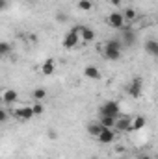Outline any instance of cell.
<instances>
[{
	"instance_id": "6da1fadb",
	"label": "cell",
	"mask_w": 158,
	"mask_h": 159,
	"mask_svg": "<svg viewBox=\"0 0 158 159\" xmlns=\"http://www.w3.org/2000/svg\"><path fill=\"white\" fill-rule=\"evenodd\" d=\"M121 48H123V46H121V41L119 39H110L106 44H104L102 54H104L106 59H110V61H117V59H121V54H123Z\"/></svg>"
},
{
	"instance_id": "7a4b0ae2",
	"label": "cell",
	"mask_w": 158,
	"mask_h": 159,
	"mask_svg": "<svg viewBox=\"0 0 158 159\" xmlns=\"http://www.w3.org/2000/svg\"><path fill=\"white\" fill-rule=\"evenodd\" d=\"M80 43V37H78V30H77V26L75 28H71L65 35H63V41H62V46L65 48V50H73V48H77Z\"/></svg>"
},
{
	"instance_id": "3957f363",
	"label": "cell",
	"mask_w": 158,
	"mask_h": 159,
	"mask_svg": "<svg viewBox=\"0 0 158 159\" xmlns=\"http://www.w3.org/2000/svg\"><path fill=\"white\" fill-rule=\"evenodd\" d=\"M99 115L101 117H119V104L114 102V100H108L106 104H102L99 107Z\"/></svg>"
},
{
	"instance_id": "277c9868",
	"label": "cell",
	"mask_w": 158,
	"mask_h": 159,
	"mask_svg": "<svg viewBox=\"0 0 158 159\" xmlns=\"http://www.w3.org/2000/svg\"><path fill=\"white\" fill-rule=\"evenodd\" d=\"M126 93L132 96V98H140L141 96V93H143V81L141 78H132V81L128 83V87H126Z\"/></svg>"
},
{
	"instance_id": "5b68a950",
	"label": "cell",
	"mask_w": 158,
	"mask_h": 159,
	"mask_svg": "<svg viewBox=\"0 0 158 159\" xmlns=\"http://www.w3.org/2000/svg\"><path fill=\"white\" fill-rule=\"evenodd\" d=\"M116 137H117V133H116L114 128H102V129L99 131V135H97V141H99L101 144H110V143L116 141Z\"/></svg>"
},
{
	"instance_id": "8992f818",
	"label": "cell",
	"mask_w": 158,
	"mask_h": 159,
	"mask_svg": "<svg viewBox=\"0 0 158 159\" xmlns=\"http://www.w3.org/2000/svg\"><path fill=\"white\" fill-rule=\"evenodd\" d=\"M11 115L17 120H22V122H28L30 119H34V113H32L30 106H21L17 109H11Z\"/></svg>"
},
{
	"instance_id": "52a82bcc",
	"label": "cell",
	"mask_w": 158,
	"mask_h": 159,
	"mask_svg": "<svg viewBox=\"0 0 158 159\" xmlns=\"http://www.w3.org/2000/svg\"><path fill=\"white\" fill-rule=\"evenodd\" d=\"M106 22H108V26L114 28V30H121V28H125V20H123V15H121L119 11L110 13V15L106 17Z\"/></svg>"
},
{
	"instance_id": "ba28073f",
	"label": "cell",
	"mask_w": 158,
	"mask_h": 159,
	"mask_svg": "<svg viewBox=\"0 0 158 159\" xmlns=\"http://www.w3.org/2000/svg\"><path fill=\"white\" fill-rule=\"evenodd\" d=\"M114 129H116V131H132V119H130V117L119 115L117 119H116Z\"/></svg>"
},
{
	"instance_id": "9c48e42d",
	"label": "cell",
	"mask_w": 158,
	"mask_h": 159,
	"mask_svg": "<svg viewBox=\"0 0 158 159\" xmlns=\"http://www.w3.org/2000/svg\"><path fill=\"white\" fill-rule=\"evenodd\" d=\"M77 30H78L80 41H84V43H91V41H95V32H93L89 26L82 24V26H77Z\"/></svg>"
},
{
	"instance_id": "30bf717a",
	"label": "cell",
	"mask_w": 158,
	"mask_h": 159,
	"mask_svg": "<svg viewBox=\"0 0 158 159\" xmlns=\"http://www.w3.org/2000/svg\"><path fill=\"white\" fill-rule=\"evenodd\" d=\"M0 98H2V102H4V104H7V106H13V104L19 100V93H17L15 89H4Z\"/></svg>"
},
{
	"instance_id": "8fae6325",
	"label": "cell",
	"mask_w": 158,
	"mask_h": 159,
	"mask_svg": "<svg viewBox=\"0 0 158 159\" xmlns=\"http://www.w3.org/2000/svg\"><path fill=\"white\" fill-rule=\"evenodd\" d=\"M54 70H56V59L54 57H47L43 61V65H41V74L43 76H52Z\"/></svg>"
},
{
	"instance_id": "7c38bea8",
	"label": "cell",
	"mask_w": 158,
	"mask_h": 159,
	"mask_svg": "<svg viewBox=\"0 0 158 159\" xmlns=\"http://www.w3.org/2000/svg\"><path fill=\"white\" fill-rule=\"evenodd\" d=\"M84 76H86L87 80H93V81H97V80L102 78L101 70H99L95 65H87V67H84Z\"/></svg>"
},
{
	"instance_id": "4fadbf2b",
	"label": "cell",
	"mask_w": 158,
	"mask_h": 159,
	"mask_svg": "<svg viewBox=\"0 0 158 159\" xmlns=\"http://www.w3.org/2000/svg\"><path fill=\"white\" fill-rule=\"evenodd\" d=\"M123 20H125V24H130V22H134L136 19H138V11L134 9V7H126L123 13Z\"/></svg>"
},
{
	"instance_id": "5bb4252c",
	"label": "cell",
	"mask_w": 158,
	"mask_h": 159,
	"mask_svg": "<svg viewBox=\"0 0 158 159\" xmlns=\"http://www.w3.org/2000/svg\"><path fill=\"white\" fill-rule=\"evenodd\" d=\"M145 52H147L149 56L156 57V56H158V41H155V39L147 41V43H145Z\"/></svg>"
},
{
	"instance_id": "9a60e30c",
	"label": "cell",
	"mask_w": 158,
	"mask_h": 159,
	"mask_svg": "<svg viewBox=\"0 0 158 159\" xmlns=\"http://www.w3.org/2000/svg\"><path fill=\"white\" fill-rule=\"evenodd\" d=\"M123 30V43L125 44H134V41H136V34L132 32V30H126V28H121Z\"/></svg>"
},
{
	"instance_id": "2e32d148",
	"label": "cell",
	"mask_w": 158,
	"mask_h": 159,
	"mask_svg": "<svg viewBox=\"0 0 158 159\" xmlns=\"http://www.w3.org/2000/svg\"><path fill=\"white\" fill-rule=\"evenodd\" d=\"M145 124H147V120L145 117H136V119H132V131H138V129H143L145 128Z\"/></svg>"
},
{
	"instance_id": "e0dca14e",
	"label": "cell",
	"mask_w": 158,
	"mask_h": 159,
	"mask_svg": "<svg viewBox=\"0 0 158 159\" xmlns=\"http://www.w3.org/2000/svg\"><path fill=\"white\" fill-rule=\"evenodd\" d=\"M101 129H102V126L99 124V120H97V122H89V124H87V133H89L91 137H97Z\"/></svg>"
},
{
	"instance_id": "ac0fdd59",
	"label": "cell",
	"mask_w": 158,
	"mask_h": 159,
	"mask_svg": "<svg viewBox=\"0 0 158 159\" xmlns=\"http://www.w3.org/2000/svg\"><path fill=\"white\" fill-rule=\"evenodd\" d=\"M116 119H117V117H101V119H99V124H101L102 128H114Z\"/></svg>"
},
{
	"instance_id": "d6986e66",
	"label": "cell",
	"mask_w": 158,
	"mask_h": 159,
	"mask_svg": "<svg viewBox=\"0 0 158 159\" xmlns=\"http://www.w3.org/2000/svg\"><path fill=\"white\" fill-rule=\"evenodd\" d=\"M32 96H34V100H36V102H41V100L47 96V91H45L43 87H37V89H34V91H32Z\"/></svg>"
},
{
	"instance_id": "ffe728a7",
	"label": "cell",
	"mask_w": 158,
	"mask_h": 159,
	"mask_svg": "<svg viewBox=\"0 0 158 159\" xmlns=\"http://www.w3.org/2000/svg\"><path fill=\"white\" fill-rule=\"evenodd\" d=\"M78 9H82V11H91L93 9V2L91 0H78Z\"/></svg>"
},
{
	"instance_id": "44dd1931",
	"label": "cell",
	"mask_w": 158,
	"mask_h": 159,
	"mask_svg": "<svg viewBox=\"0 0 158 159\" xmlns=\"http://www.w3.org/2000/svg\"><path fill=\"white\" fill-rule=\"evenodd\" d=\"M11 44L9 43H6V41H0V56H9L11 54Z\"/></svg>"
},
{
	"instance_id": "7402d4cb",
	"label": "cell",
	"mask_w": 158,
	"mask_h": 159,
	"mask_svg": "<svg viewBox=\"0 0 158 159\" xmlns=\"http://www.w3.org/2000/svg\"><path fill=\"white\" fill-rule=\"evenodd\" d=\"M32 107V113H34V117H37V115H43V111H45V107H43V104L41 102H36L34 106H30Z\"/></svg>"
},
{
	"instance_id": "603a6c76",
	"label": "cell",
	"mask_w": 158,
	"mask_h": 159,
	"mask_svg": "<svg viewBox=\"0 0 158 159\" xmlns=\"http://www.w3.org/2000/svg\"><path fill=\"white\" fill-rule=\"evenodd\" d=\"M6 120H7V111L0 107V124H2V122H6Z\"/></svg>"
},
{
	"instance_id": "cb8c5ba5",
	"label": "cell",
	"mask_w": 158,
	"mask_h": 159,
	"mask_svg": "<svg viewBox=\"0 0 158 159\" xmlns=\"http://www.w3.org/2000/svg\"><path fill=\"white\" fill-rule=\"evenodd\" d=\"M56 19H58V22H65V20H67V15H65V13H58Z\"/></svg>"
},
{
	"instance_id": "d4e9b609",
	"label": "cell",
	"mask_w": 158,
	"mask_h": 159,
	"mask_svg": "<svg viewBox=\"0 0 158 159\" xmlns=\"http://www.w3.org/2000/svg\"><path fill=\"white\" fill-rule=\"evenodd\" d=\"M7 6H9V0H0V11L7 9Z\"/></svg>"
},
{
	"instance_id": "484cf974",
	"label": "cell",
	"mask_w": 158,
	"mask_h": 159,
	"mask_svg": "<svg viewBox=\"0 0 158 159\" xmlns=\"http://www.w3.org/2000/svg\"><path fill=\"white\" fill-rule=\"evenodd\" d=\"M110 2H112V4H114V6H119V4H121V2H123V0H110Z\"/></svg>"
},
{
	"instance_id": "4316f807",
	"label": "cell",
	"mask_w": 158,
	"mask_h": 159,
	"mask_svg": "<svg viewBox=\"0 0 158 159\" xmlns=\"http://www.w3.org/2000/svg\"><path fill=\"white\" fill-rule=\"evenodd\" d=\"M140 159H153V157H151V156H141Z\"/></svg>"
},
{
	"instance_id": "83f0119b",
	"label": "cell",
	"mask_w": 158,
	"mask_h": 159,
	"mask_svg": "<svg viewBox=\"0 0 158 159\" xmlns=\"http://www.w3.org/2000/svg\"><path fill=\"white\" fill-rule=\"evenodd\" d=\"M26 2H36V0H26Z\"/></svg>"
}]
</instances>
